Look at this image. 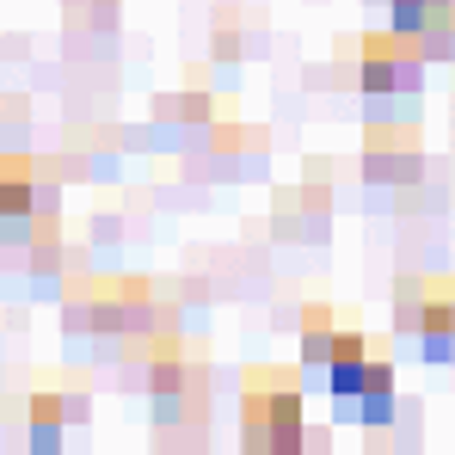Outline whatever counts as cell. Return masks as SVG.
Masks as SVG:
<instances>
[{
    "mask_svg": "<svg viewBox=\"0 0 455 455\" xmlns=\"http://www.w3.org/2000/svg\"><path fill=\"white\" fill-rule=\"evenodd\" d=\"M246 450H296L302 443V394L290 370H259L246 381V419H240Z\"/></svg>",
    "mask_w": 455,
    "mask_h": 455,
    "instance_id": "6da1fadb",
    "label": "cell"
},
{
    "mask_svg": "<svg viewBox=\"0 0 455 455\" xmlns=\"http://www.w3.org/2000/svg\"><path fill=\"white\" fill-rule=\"evenodd\" d=\"M394 320L419 345L425 363H450L455 357V290L450 283H412V290H400Z\"/></svg>",
    "mask_w": 455,
    "mask_h": 455,
    "instance_id": "7a4b0ae2",
    "label": "cell"
},
{
    "mask_svg": "<svg viewBox=\"0 0 455 455\" xmlns=\"http://www.w3.org/2000/svg\"><path fill=\"white\" fill-rule=\"evenodd\" d=\"M357 80L370 99H406L419 92L425 80V50L400 31H381V37H363V56H357Z\"/></svg>",
    "mask_w": 455,
    "mask_h": 455,
    "instance_id": "3957f363",
    "label": "cell"
},
{
    "mask_svg": "<svg viewBox=\"0 0 455 455\" xmlns=\"http://www.w3.org/2000/svg\"><path fill=\"white\" fill-rule=\"evenodd\" d=\"M363 363H370V345L357 339V332H339L332 339V351H326V394L339 400V412L351 419V400H357V381H363Z\"/></svg>",
    "mask_w": 455,
    "mask_h": 455,
    "instance_id": "277c9868",
    "label": "cell"
},
{
    "mask_svg": "<svg viewBox=\"0 0 455 455\" xmlns=\"http://www.w3.org/2000/svg\"><path fill=\"white\" fill-rule=\"evenodd\" d=\"M351 419H363V425H387V419H394V370H387V363H363Z\"/></svg>",
    "mask_w": 455,
    "mask_h": 455,
    "instance_id": "5b68a950",
    "label": "cell"
},
{
    "mask_svg": "<svg viewBox=\"0 0 455 455\" xmlns=\"http://www.w3.org/2000/svg\"><path fill=\"white\" fill-rule=\"evenodd\" d=\"M332 339H339V332H332V314L314 302V307H307V320H302V357H307V370H314V376L326 370V351H332Z\"/></svg>",
    "mask_w": 455,
    "mask_h": 455,
    "instance_id": "8992f818",
    "label": "cell"
}]
</instances>
